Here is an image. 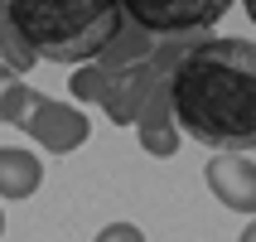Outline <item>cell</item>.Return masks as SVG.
Masks as SVG:
<instances>
[{
	"label": "cell",
	"mask_w": 256,
	"mask_h": 242,
	"mask_svg": "<svg viewBox=\"0 0 256 242\" xmlns=\"http://www.w3.org/2000/svg\"><path fill=\"white\" fill-rule=\"evenodd\" d=\"M170 112L179 136H194L213 155L256 150V44H188L170 68Z\"/></svg>",
	"instance_id": "cell-1"
},
{
	"label": "cell",
	"mask_w": 256,
	"mask_h": 242,
	"mask_svg": "<svg viewBox=\"0 0 256 242\" xmlns=\"http://www.w3.org/2000/svg\"><path fill=\"white\" fill-rule=\"evenodd\" d=\"M34 63H97L126 29L116 0H0Z\"/></svg>",
	"instance_id": "cell-2"
},
{
	"label": "cell",
	"mask_w": 256,
	"mask_h": 242,
	"mask_svg": "<svg viewBox=\"0 0 256 242\" xmlns=\"http://www.w3.org/2000/svg\"><path fill=\"white\" fill-rule=\"evenodd\" d=\"M184 49L188 44L164 39V44H145V49H136L126 58H97V63L72 68L68 87H72V97L97 102L116 126H136L140 112H145V102L155 97V87L170 83V68H174V58L184 54Z\"/></svg>",
	"instance_id": "cell-3"
},
{
	"label": "cell",
	"mask_w": 256,
	"mask_h": 242,
	"mask_svg": "<svg viewBox=\"0 0 256 242\" xmlns=\"http://www.w3.org/2000/svg\"><path fill=\"white\" fill-rule=\"evenodd\" d=\"M116 5H121V15H126V25H136L140 34L179 39V34H194V29L218 25L237 0H116Z\"/></svg>",
	"instance_id": "cell-4"
},
{
	"label": "cell",
	"mask_w": 256,
	"mask_h": 242,
	"mask_svg": "<svg viewBox=\"0 0 256 242\" xmlns=\"http://www.w3.org/2000/svg\"><path fill=\"white\" fill-rule=\"evenodd\" d=\"M20 131H24L29 141H39L44 150H54V155H68V150L87 145V136H92L82 107L58 102V97H48V92H34L29 112L20 116Z\"/></svg>",
	"instance_id": "cell-5"
},
{
	"label": "cell",
	"mask_w": 256,
	"mask_h": 242,
	"mask_svg": "<svg viewBox=\"0 0 256 242\" xmlns=\"http://www.w3.org/2000/svg\"><path fill=\"white\" fill-rule=\"evenodd\" d=\"M203 179H208V189L222 208L256 218V160L252 155H213Z\"/></svg>",
	"instance_id": "cell-6"
},
{
	"label": "cell",
	"mask_w": 256,
	"mask_h": 242,
	"mask_svg": "<svg viewBox=\"0 0 256 242\" xmlns=\"http://www.w3.org/2000/svg\"><path fill=\"white\" fill-rule=\"evenodd\" d=\"M136 131H140V150L155 160H170L179 150V126H174V112H170V83L155 87V97L145 102Z\"/></svg>",
	"instance_id": "cell-7"
},
{
	"label": "cell",
	"mask_w": 256,
	"mask_h": 242,
	"mask_svg": "<svg viewBox=\"0 0 256 242\" xmlns=\"http://www.w3.org/2000/svg\"><path fill=\"white\" fill-rule=\"evenodd\" d=\"M44 184V160L24 145H0V199H29Z\"/></svg>",
	"instance_id": "cell-8"
},
{
	"label": "cell",
	"mask_w": 256,
	"mask_h": 242,
	"mask_svg": "<svg viewBox=\"0 0 256 242\" xmlns=\"http://www.w3.org/2000/svg\"><path fill=\"white\" fill-rule=\"evenodd\" d=\"M34 92H39V87H29L14 68H5V63H0V121H5V126H20V116L29 112Z\"/></svg>",
	"instance_id": "cell-9"
},
{
	"label": "cell",
	"mask_w": 256,
	"mask_h": 242,
	"mask_svg": "<svg viewBox=\"0 0 256 242\" xmlns=\"http://www.w3.org/2000/svg\"><path fill=\"white\" fill-rule=\"evenodd\" d=\"M0 63H5V68H14V73L34 68V58H29L24 44L14 39V29H10V20H5V10H0Z\"/></svg>",
	"instance_id": "cell-10"
},
{
	"label": "cell",
	"mask_w": 256,
	"mask_h": 242,
	"mask_svg": "<svg viewBox=\"0 0 256 242\" xmlns=\"http://www.w3.org/2000/svg\"><path fill=\"white\" fill-rule=\"evenodd\" d=\"M92 242H145V232L136 228V223H106Z\"/></svg>",
	"instance_id": "cell-11"
},
{
	"label": "cell",
	"mask_w": 256,
	"mask_h": 242,
	"mask_svg": "<svg viewBox=\"0 0 256 242\" xmlns=\"http://www.w3.org/2000/svg\"><path fill=\"white\" fill-rule=\"evenodd\" d=\"M237 242H256V218H252V223L242 228V237H237Z\"/></svg>",
	"instance_id": "cell-12"
},
{
	"label": "cell",
	"mask_w": 256,
	"mask_h": 242,
	"mask_svg": "<svg viewBox=\"0 0 256 242\" xmlns=\"http://www.w3.org/2000/svg\"><path fill=\"white\" fill-rule=\"evenodd\" d=\"M242 5H246V15H252V20H256V0H242Z\"/></svg>",
	"instance_id": "cell-13"
},
{
	"label": "cell",
	"mask_w": 256,
	"mask_h": 242,
	"mask_svg": "<svg viewBox=\"0 0 256 242\" xmlns=\"http://www.w3.org/2000/svg\"><path fill=\"white\" fill-rule=\"evenodd\" d=\"M0 237H5V208H0Z\"/></svg>",
	"instance_id": "cell-14"
}]
</instances>
